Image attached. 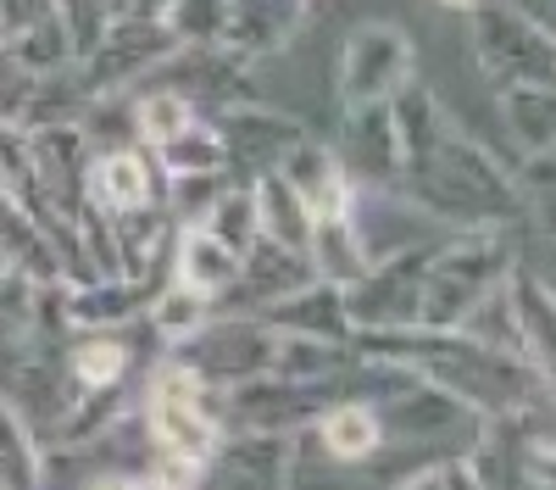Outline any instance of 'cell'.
<instances>
[{
  "mask_svg": "<svg viewBox=\"0 0 556 490\" xmlns=\"http://www.w3.org/2000/svg\"><path fill=\"white\" fill-rule=\"evenodd\" d=\"M395 185L445 223H462V229H506V223L529 217V190L518 167H506L484 140L462 134L456 123H445L440 146L424 167H406Z\"/></svg>",
  "mask_w": 556,
  "mask_h": 490,
  "instance_id": "1",
  "label": "cell"
},
{
  "mask_svg": "<svg viewBox=\"0 0 556 490\" xmlns=\"http://www.w3.org/2000/svg\"><path fill=\"white\" fill-rule=\"evenodd\" d=\"M513 262L518 251L506 240V229H462L456 240L434 246L429 274H424V301H417V324L456 329L468 318V306H479L495 285H506Z\"/></svg>",
  "mask_w": 556,
  "mask_h": 490,
  "instance_id": "2",
  "label": "cell"
},
{
  "mask_svg": "<svg viewBox=\"0 0 556 490\" xmlns=\"http://www.w3.org/2000/svg\"><path fill=\"white\" fill-rule=\"evenodd\" d=\"M468 28H473V56L495 89L556 84V34L540 17L506 7V0H473Z\"/></svg>",
  "mask_w": 556,
  "mask_h": 490,
  "instance_id": "3",
  "label": "cell"
},
{
  "mask_svg": "<svg viewBox=\"0 0 556 490\" xmlns=\"http://www.w3.org/2000/svg\"><path fill=\"white\" fill-rule=\"evenodd\" d=\"M273 345H278V329L256 312H212V318L167 345V356L178 368H190L201 385L223 390L235 379H251V374H267L273 368Z\"/></svg>",
  "mask_w": 556,
  "mask_h": 490,
  "instance_id": "4",
  "label": "cell"
},
{
  "mask_svg": "<svg viewBox=\"0 0 556 490\" xmlns=\"http://www.w3.org/2000/svg\"><path fill=\"white\" fill-rule=\"evenodd\" d=\"M340 395V379H290V374H251L217 390V424L223 429H273L301 435L317 424V413Z\"/></svg>",
  "mask_w": 556,
  "mask_h": 490,
  "instance_id": "5",
  "label": "cell"
},
{
  "mask_svg": "<svg viewBox=\"0 0 556 490\" xmlns=\"http://www.w3.org/2000/svg\"><path fill=\"white\" fill-rule=\"evenodd\" d=\"M146 435L151 445H167V452H195L212 463L223 424H217V390L201 385L190 368H178L173 356L151 368L146 379Z\"/></svg>",
  "mask_w": 556,
  "mask_h": 490,
  "instance_id": "6",
  "label": "cell"
},
{
  "mask_svg": "<svg viewBox=\"0 0 556 490\" xmlns=\"http://www.w3.org/2000/svg\"><path fill=\"white\" fill-rule=\"evenodd\" d=\"M173 51H178V39L162 17L117 12L106 34L73 62V78L84 84V96H117V89H134L146 73H162Z\"/></svg>",
  "mask_w": 556,
  "mask_h": 490,
  "instance_id": "7",
  "label": "cell"
},
{
  "mask_svg": "<svg viewBox=\"0 0 556 490\" xmlns=\"http://www.w3.org/2000/svg\"><path fill=\"white\" fill-rule=\"evenodd\" d=\"M429 256H434V246H406V251H395L384 262L379 256L367 262V274L340 290L345 296L351 335L356 329H401V324H417V301H424Z\"/></svg>",
  "mask_w": 556,
  "mask_h": 490,
  "instance_id": "8",
  "label": "cell"
},
{
  "mask_svg": "<svg viewBox=\"0 0 556 490\" xmlns=\"http://www.w3.org/2000/svg\"><path fill=\"white\" fill-rule=\"evenodd\" d=\"M412 73H417L412 34L401 23H362L351 28L345 56H340V106L390 101Z\"/></svg>",
  "mask_w": 556,
  "mask_h": 490,
  "instance_id": "9",
  "label": "cell"
},
{
  "mask_svg": "<svg viewBox=\"0 0 556 490\" xmlns=\"http://www.w3.org/2000/svg\"><path fill=\"white\" fill-rule=\"evenodd\" d=\"M28 146H34V167L45 178V196L56 201V212H67L78 223V212L89 206V156H96L84 123H34Z\"/></svg>",
  "mask_w": 556,
  "mask_h": 490,
  "instance_id": "10",
  "label": "cell"
},
{
  "mask_svg": "<svg viewBox=\"0 0 556 490\" xmlns=\"http://www.w3.org/2000/svg\"><path fill=\"white\" fill-rule=\"evenodd\" d=\"M312 279H317V274H312L306 251H290V246L256 240V246L240 256L235 285H228V290L212 301V312H267L273 301L295 296V290H301V285H312Z\"/></svg>",
  "mask_w": 556,
  "mask_h": 490,
  "instance_id": "11",
  "label": "cell"
},
{
  "mask_svg": "<svg viewBox=\"0 0 556 490\" xmlns=\"http://www.w3.org/2000/svg\"><path fill=\"white\" fill-rule=\"evenodd\" d=\"M217 134H223V146H228V173H267L285 162V151L301 140V123L285 117V112H273V106H256V101H228V112L217 117Z\"/></svg>",
  "mask_w": 556,
  "mask_h": 490,
  "instance_id": "12",
  "label": "cell"
},
{
  "mask_svg": "<svg viewBox=\"0 0 556 490\" xmlns=\"http://www.w3.org/2000/svg\"><path fill=\"white\" fill-rule=\"evenodd\" d=\"M334 156H340V167L356 178V185H395V178H401V140H395L390 101H356V106H345Z\"/></svg>",
  "mask_w": 556,
  "mask_h": 490,
  "instance_id": "13",
  "label": "cell"
},
{
  "mask_svg": "<svg viewBox=\"0 0 556 490\" xmlns=\"http://www.w3.org/2000/svg\"><path fill=\"white\" fill-rule=\"evenodd\" d=\"M162 190H167V178L146 146H106L89 156V206H101L106 217L151 206V201H162Z\"/></svg>",
  "mask_w": 556,
  "mask_h": 490,
  "instance_id": "14",
  "label": "cell"
},
{
  "mask_svg": "<svg viewBox=\"0 0 556 490\" xmlns=\"http://www.w3.org/2000/svg\"><path fill=\"white\" fill-rule=\"evenodd\" d=\"M151 279H123V274H96L84 285H62V312L67 329H123L134 318H146L151 306Z\"/></svg>",
  "mask_w": 556,
  "mask_h": 490,
  "instance_id": "15",
  "label": "cell"
},
{
  "mask_svg": "<svg viewBox=\"0 0 556 490\" xmlns=\"http://www.w3.org/2000/svg\"><path fill=\"white\" fill-rule=\"evenodd\" d=\"M212 474H228L240 485H290L295 479V435L273 429H223Z\"/></svg>",
  "mask_w": 556,
  "mask_h": 490,
  "instance_id": "16",
  "label": "cell"
},
{
  "mask_svg": "<svg viewBox=\"0 0 556 490\" xmlns=\"http://www.w3.org/2000/svg\"><path fill=\"white\" fill-rule=\"evenodd\" d=\"M306 262L317 279L329 285H351L367 274V262H374V246L362 235V212L356 206H334V212H317L312 217V235H306Z\"/></svg>",
  "mask_w": 556,
  "mask_h": 490,
  "instance_id": "17",
  "label": "cell"
},
{
  "mask_svg": "<svg viewBox=\"0 0 556 490\" xmlns=\"http://www.w3.org/2000/svg\"><path fill=\"white\" fill-rule=\"evenodd\" d=\"M278 173H285L290 185L301 190V201L312 206V217L317 212H334V206H356V196H362V185L340 167L334 146L329 140H312V134H301V140L285 151Z\"/></svg>",
  "mask_w": 556,
  "mask_h": 490,
  "instance_id": "18",
  "label": "cell"
},
{
  "mask_svg": "<svg viewBox=\"0 0 556 490\" xmlns=\"http://www.w3.org/2000/svg\"><path fill=\"white\" fill-rule=\"evenodd\" d=\"M312 435H317V445L334 463H374L384 445H390L384 440V424L374 413V401H362V395H334L329 407L317 413Z\"/></svg>",
  "mask_w": 556,
  "mask_h": 490,
  "instance_id": "19",
  "label": "cell"
},
{
  "mask_svg": "<svg viewBox=\"0 0 556 490\" xmlns=\"http://www.w3.org/2000/svg\"><path fill=\"white\" fill-rule=\"evenodd\" d=\"M306 17V0H235V17H228V51L256 62V56H273L285 51L290 34L301 28Z\"/></svg>",
  "mask_w": 556,
  "mask_h": 490,
  "instance_id": "20",
  "label": "cell"
},
{
  "mask_svg": "<svg viewBox=\"0 0 556 490\" xmlns=\"http://www.w3.org/2000/svg\"><path fill=\"white\" fill-rule=\"evenodd\" d=\"M0 262H7L12 274L34 279V285H67L51 235H45L12 196H0Z\"/></svg>",
  "mask_w": 556,
  "mask_h": 490,
  "instance_id": "21",
  "label": "cell"
},
{
  "mask_svg": "<svg viewBox=\"0 0 556 490\" xmlns=\"http://www.w3.org/2000/svg\"><path fill=\"white\" fill-rule=\"evenodd\" d=\"M240 274V251H228L212 229L190 223V229H173V279L201 290L206 301H217Z\"/></svg>",
  "mask_w": 556,
  "mask_h": 490,
  "instance_id": "22",
  "label": "cell"
},
{
  "mask_svg": "<svg viewBox=\"0 0 556 490\" xmlns=\"http://www.w3.org/2000/svg\"><path fill=\"white\" fill-rule=\"evenodd\" d=\"M390 117H395V140H401V173L406 167H424L440 146V134H445V106L429 84H417L406 78L395 96H390Z\"/></svg>",
  "mask_w": 556,
  "mask_h": 490,
  "instance_id": "23",
  "label": "cell"
},
{
  "mask_svg": "<svg viewBox=\"0 0 556 490\" xmlns=\"http://www.w3.org/2000/svg\"><path fill=\"white\" fill-rule=\"evenodd\" d=\"M256 318H267L273 329H295V335H323V340H351V318H345V296L340 285L329 279H312L301 285L295 296L273 301L267 312H256Z\"/></svg>",
  "mask_w": 556,
  "mask_h": 490,
  "instance_id": "24",
  "label": "cell"
},
{
  "mask_svg": "<svg viewBox=\"0 0 556 490\" xmlns=\"http://www.w3.org/2000/svg\"><path fill=\"white\" fill-rule=\"evenodd\" d=\"M251 190H256V223H262V240L273 246H290V251H306V235H312V206L301 201V190L290 185L278 167L267 173H251Z\"/></svg>",
  "mask_w": 556,
  "mask_h": 490,
  "instance_id": "25",
  "label": "cell"
},
{
  "mask_svg": "<svg viewBox=\"0 0 556 490\" xmlns=\"http://www.w3.org/2000/svg\"><path fill=\"white\" fill-rule=\"evenodd\" d=\"M62 363H67V379H73L78 390H96V385L128 379L134 345L117 340V329H78V335H67V345H62Z\"/></svg>",
  "mask_w": 556,
  "mask_h": 490,
  "instance_id": "26",
  "label": "cell"
},
{
  "mask_svg": "<svg viewBox=\"0 0 556 490\" xmlns=\"http://www.w3.org/2000/svg\"><path fill=\"white\" fill-rule=\"evenodd\" d=\"M151 162L162 167V178H184V173H228V146H223V134L217 123H201L190 117L178 134H167L162 146H146Z\"/></svg>",
  "mask_w": 556,
  "mask_h": 490,
  "instance_id": "27",
  "label": "cell"
},
{
  "mask_svg": "<svg viewBox=\"0 0 556 490\" xmlns=\"http://www.w3.org/2000/svg\"><path fill=\"white\" fill-rule=\"evenodd\" d=\"M501 96V123L518 134L523 151H551L556 146V84H529V89H495Z\"/></svg>",
  "mask_w": 556,
  "mask_h": 490,
  "instance_id": "28",
  "label": "cell"
},
{
  "mask_svg": "<svg viewBox=\"0 0 556 490\" xmlns=\"http://www.w3.org/2000/svg\"><path fill=\"white\" fill-rule=\"evenodd\" d=\"M345 363H351V340H323V335L278 329L273 374H290V379H340Z\"/></svg>",
  "mask_w": 556,
  "mask_h": 490,
  "instance_id": "29",
  "label": "cell"
},
{
  "mask_svg": "<svg viewBox=\"0 0 556 490\" xmlns=\"http://www.w3.org/2000/svg\"><path fill=\"white\" fill-rule=\"evenodd\" d=\"M201 229H212L228 251H251L262 240V223H256V190L251 178H240V185H223V196L212 201V212L201 217Z\"/></svg>",
  "mask_w": 556,
  "mask_h": 490,
  "instance_id": "30",
  "label": "cell"
},
{
  "mask_svg": "<svg viewBox=\"0 0 556 490\" xmlns=\"http://www.w3.org/2000/svg\"><path fill=\"white\" fill-rule=\"evenodd\" d=\"M0 485L34 490L39 485V435L23 424V413L0 395Z\"/></svg>",
  "mask_w": 556,
  "mask_h": 490,
  "instance_id": "31",
  "label": "cell"
},
{
  "mask_svg": "<svg viewBox=\"0 0 556 490\" xmlns=\"http://www.w3.org/2000/svg\"><path fill=\"white\" fill-rule=\"evenodd\" d=\"M7 45H12V56H17L34 78L73 67V39H67V28H62L56 12L39 17V23H28V28H17V34H7Z\"/></svg>",
  "mask_w": 556,
  "mask_h": 490,
  "instance_id": "32",
  "label": "cell"
},
{
  "mask_svg": "<svg viewBox=\"0 0 556 490\" xmlns=\"http://www.w3.org/2000/svg\"><path fill=\"white\" fill-rule=\"evenodd\" d=\"M468 340H479V345H495V351H513V356H523V329H518V312H513V290L506 285H495L479 306H468V318L456 324Z\"/></svg>",
  "mask_w": 556,
  "mask_h": 490,
  "instance_id": "33",
  "label": "cell"
},
{
  "mask_svg": "<svg viewBox=\"0 0 556 490\" xmlns=\"http://www.w3.org/2000/svg\"><path fill=\"white\" fill-rule=\"evenodd\" d=\"M146 318H151V329H156V340H184V335H195L206 318H212V301L201 296V290H190V285H167V290H156L151 296V306H146Z\"/></svg>",
  "mask_w": 556,
  "mask_h": 490,
  "instance_id": "34",
  "label": "cell"
},
{
  "mask_svg": "<svg viewBox=\"0 0 556 490\" xmlns=\"http://www.w3.org/2000/svg\"><path fill=\"white\" fill-rule=\"evenodd\" d=\"M190 117H195V101L184 96V89H146V96H134V140L162 146L167 134H178Z\"/></svg>",
  "mask_w": 556,
  "mask_h": 490,
  "instance_id": "35",
  "label": "cell"
},
{
  "mask_svg": "<svg viewBox=\"0 0 556 490\" xmlns=\"http://www.w3.org/2000/svg\"><path fill=\"white\" fill-rule=\"evenodd\" d=\"M228 17H235V0H173L162 23L173 28L178 45H223Z\"/></svg>",
  "mask_w": 556,
  "mask_h": 490,
  "instance_id": "36",
  "label": "cell"
},
{
  "mask_svg": "<svg viewBox=\"0 0 556 490\" xmlns=\"http://www.w3.org/2000/svg\"><path fill=\"white\" fill-rule=\"evenodd\" d=\"M56 17H62V28H67V39H73V62H78L89 45L106 34V23H112L117 12H112V0H56Z\"/></svg>",
  "mask_w": 556,
  "mask_h": 490,
  "instance_id": "37",
  "label": "cell"
},
{
  "mask_svg": "<svg viewBox=\"0 0 556 490\" xmlns=\"http://www.w3.org/2000/svg\"><path fill=\"white\" fill-rule=\"evenodd\" d=\"M34 73L12 56V45L0 39V123H23V106H28V96H34Z\"/></svg>",
  "mask_w": 556,
  "mask_h": 490,
  "instance_id": "38",
  "label": "cell"
},
{
  "mask_svg": "<svg viewBox=\"0 0 556 490\" xmlns=\"http://www.w3.org/2000/svg\"><path fill=\"white\" fill-rule=\"evenodd\" d=\"M212 474V463L206 457H195V452H167V445H156V463L146 468V479L151 485H201Z\"/></svg>",
  "mask_w": 556,
  "mask_h": 490,
  "instance_id": "39",
  "label": "cell"
},
{
  "mask_svg": "<svg viewBox=\"0 0 556 490\" xmlns=\"http://www.w3.org/2000/svg\"><path fill=\"white\" fill-rule=\"evenodd\" d=\"M56 12V0H0V39L39 23V17H51Z\"/></svg>",
  "mask_w": 556,
  "mask_h": 490,
  "instance_id": "40",
  "label": "cell"
},
{
  "mask_svg": "<svg viewBox=\"0 0 556 490\" xmlns=\"http://www.w3.org/2000/svg\"><path fill=\"white\" fill-rule=\"evenodd\" d=\"M529 217H534L540 229L556 240V185H545V190H529Z\"/></svg>",
  "mask_w": 556,
  "mask_h": 490,
  "instance_id": "41",
  "label": "cell"
},
{
  "mask_svg": "<svg viewBox=\"0 0 556 490\" xmlns=\"http://www.w3.org/2000/svg\"><path fill=\"white\" fill-rule=\"evenodd\" d=\"M167 7L173 0H128V12H139V17H167Z\"/></svg>",
  "mask_w": 556,
  "mask_h": 490,
  "instance_id": "42",
  "label": "cell"
},
{
  "mask_svg": "<svg viewBox=\"0 0 556 490\" xmlns=\"http://www.w3.org/2000/svg\"><path fill=\"white\" fill-rule=\"evenodd\" d=\"M440 7H451V12H468V7H473V0H440Z\"/></svg>",
  "mask_w": 556,
  "mask_h": 490,
  "instance_id": "43",
  "label": "cell"
}]
</instances>
